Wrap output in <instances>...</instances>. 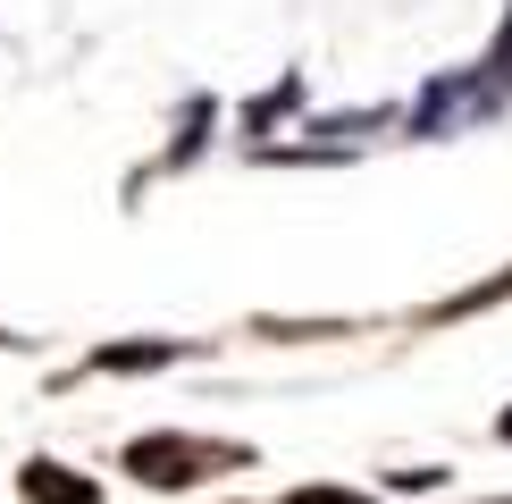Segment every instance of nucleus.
Returning <instances> with one entry per match:
<instances>
[{"label":"nucleus","instance_id":"7ed1b4c3","mask_svg":"<svg viewBox=\"0 0 512 504\" xmlns=\"http://www.w3.org/2000/svg\"><path fill=\"white\" fill-rule=\"evenodd\" d=\"M152 362H177V345H110L101 370H152Z\"/></svg>","mask_w":512,"mask_h":504},{"label":"nucleus","instance_id":"f03ea898","mask_svg":"<svg viewBox=\"0 0 512 504\" xmlns=\"http://www.w3.org/2000/svg\"><path fill=\"white\" fill-rule=\"evenodd\" d=\"M26 496H34V504H93V479H68L59 462H34V471H26Z\"/></svg>","mask_w":512,"mask_h":504},{"label":"nucleus","instance_id":"f257e3e1","mask_svg":"<svg viewBox=\"0 0 512 504\" xmlns=\"http://www.w3.org/2000/svg\"><path fill=\"white\" fill-rule=\"evenodd\" d=\"M126 462H135L152 488H177V479H202L194 462H227V446H194V437H143Z\"/></svg>","mask_w":512,"mask_h":504},{"label":"nucleus","instance_id":"20e7f679","mask_svg":"<svg viewBox=\"0 0 512 504\" xmlns=\"http://www.w3.org/2000/svg\"><path fill=\"white\" fill-rule=\"evenodd\" d=\"M294 504H370V496H345V488H294Z\"/></svg>","mask_w":512,"mask_h":504},{"label":"nucleus","instance_id":"39448f33","mask_svg":"<svg viewBox=\"0 0 512 504\" xmlns=\"http://www.w3.org/2000/svg\"><path fill=\"white\" fill-rule=\"evenodd\" d=\"M504 437H512V412H504Z\"/></svg>","mask_w":512,"mask_h":504}]
</instances>
